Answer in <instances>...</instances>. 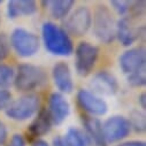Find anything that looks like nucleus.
<instances>
[{"label":"nucleus","mask_w":146,"mask_h":146,"mask_svg":"<svg viewBox=\"0 0 146 146\" xmlns=\"http://www.w3.org/2000/svg\"><path fill=\"white\" fill-rule=\"evenodd\" d=\"M42 40L48 53L55 56H69L74 52L70 36L54 22L47 21L42 27Z\"/></svg>","instance_id":"obj_1"},{"label":"nucleus","mask_w":146,"mask_h":146,"mask_svg":"<svg viewBox=\"0 0 146 146\" xmlns=\"http://www.w3.org/2000/svg\"><path fill=\"white\" fill-rule=\"evenodd\" d=\"M92 32L102 44H112L116 39V20L112 9L99 4L92 15Z\"/></svg>","instance_id":"obj_2"},{"label":"nucleus","mask_w":146,"mask_h":146,"mask_svg":"<svg viewBox=\"0 0 146 146\" xmlns=\"http://www.w3.org/2000/svg\"><path fill=\"white\" fill-rule=\"evenodd\" d=\"M47 83L46 71L32 63H21L17 66L14 76V86L17 91L31 93L32 91L43 88Z\"/></svg>","instance_id":"obj_3"},{"label":"nucleus","mask_w":146,"mask_h":146,"mask_svg":"<svg viewBox=\"0 0 146 146\" xmlns=\"http://www.w3.org/2000/svg\"><path fill=\"white\" fill-rule=\"evenodd\" d=\"M40 109V98L35 93H24L11 101L5 109L8 119L16 122H24L33 117Z\"/></svg>","instance_id":"obj_4"},{"label":"nucleus","mask_w":146,"mask_h":146,"mask_svg":"<svg viewBox=\"0 0 146 146\" xmlns=\"http://www.w3.org/2000/svg\"><path fill=\"white\" fill-rule=\"evenodd\" d=\"M9 46L20 58H31L38 53L40 39L35 32L24 28H16L12 31L8 39Z\"/></svg>","instance_id":"obj_5"},{"label":"nucleus","mask_w":146,"mask_h":146,"mask_svg":"<svg viewBox=\"0 0 146 146\" xmlns=\"http://www.w3.org/2000/svg\"><path fill=\"white\" fill-rule=\"evenodd\" d=\"M92 25V12L91 9L82 5L72 9L70 14L64 19L63 30L72 37H83L88 33Z\"/></svg>","instance_id":"obj_6"},{"label":"nucleus","mask_w":146,"mask_h":146,"mask_svg":"<svg viewBox=\"0 0 146 146\" xmlns=\"http://www.w3.org/2000/svg\"><path fill=\"white\" fill-rule=\"evenodd\" d=\"M99 58V47L89 42H81L75 50V69L82 76H89Z\"/></svg>","instance_id":"obj_7"},{"label":"nucleus","mask_w":146,"mask_h":146,"mask_svg":"<svg viewBox=\"0 0 146 146\" xmlns=\"http://www.w3.org/2000/svg\"><path fill=\"white\" fill-rule=\"evenodd\" d=\"M129 15L116 21V38L122 46L130 47L145 35V27Z\"/></svg>","instance_id":"obj_8"},{"label":"nucleus","mask_w":146,"mask_h":146,"mask_svg":"<svg viewBox=\"0 0 146 146\" xmlns=\"http://www.w3.org/2000/svg\"><path fill=\"white\" fill-rule=\"evenodd\" d=\"M102 131L108 145L125 139L131 132V127L128 117L123 115H113L102 123Z\"/></svg>","instance_id":"obj_9"},{"label":"nucleus","mask_w":146,"mask_h":146,"mask_svg":"<svg viewBox=\"0 0 146 146\" xmlns=\"http://www.w3.org/2000/svg\"><path fill=\"white\" fill-rule=\"evenodd\" d=\"M91 92L99 97H113L119 92L120 84L116 76L108 70H99L90 80Z\"/></svg>","instance_id":"obj_10"},{"label":"nucleus","mask_w":146,"mask_h":146,"mask_svg":"<svg viewBox=\"0 0 146 146\" xmlns=\"http://www.w3.org/2000/svg\"><path fill=\"white\" fill-rule=\"evenodd\" d=\"M77 104L81 107L82 111H84L89 116H102L108 111V105L106 100L88 89L78 90L76 94Z\"/></svg>","instance_id":"obj_11"},{"label":"nucleus","mask_w":146,"mask_h":146,"mask_svg":"<svg viewBox=\"0 0 146 146\" xmlns=\"http://www.w3.org/2000/svg\"><path fill=\"white\" fill-rule=\"evenodd\" d=\"M146 53L143 46L131 47L124 51L119 58V64L124 75H130L145 68Z\"/></svg>","instance_id":"obj_12"},{"label":"nucleus","mask_w":146,"mask_h":146,"mask_svg":"<svg viewBox=\"0 0 146 146\" xmlns=\"http://www.w3.org/2000/svg\"><path fill=\"white\" fill-rule=\"evenodd\" d=\"M47 111L53 125H61L70 115V104L64 94L53 92L48 98Z\"/></svg>","instance_id":"obj_13"},{"label":"nucleus","mask_w":146,"mask_h":146,"mask_svg":"<svg viewBox=\"0 0 146 146\" xmlns=\"http://www.w3.org/2000/svg\"><path fill=\"white\" fill-rule=\"evenodd\" d=\"M52 80L55 88L62 94H68L74 91V80L70 67L64 61L56 62L52 68Z\"/></svg>","instance_id":"obj_14"},{"label":"nucleus","mask_w":146,"mask_h":146,"mask_svg":"<svg viewBox=\"0 0 146 146\" xmlns=\"http://www.w3.org/2000/svg\"><path fill=\"white\" fill-rule=\"evenodd\" d=\"M52 120L48 114L47 108H40L39 112L36 114V117L28 127V133L35 138L39 139L40 137L47 135L52 129Z\"/></svg>","instance_id":"obj_15"},{"label":"nucleus","mask_w":146,"mask_h":146,"mask_svg":"<svg viewBox=\"0 0 146 146\" xmlns=\"http://www.w3.org/2000/svg\"><path fill=\"white\" fill-rule=\"evenodd\" d=\"M38 5L33 0H11L7 3L6 13L11 20L19 17H27L36 14Z\"/></svg>","instance_id":"obj_16"},{"label":"nucleus","mask_w":146,"mask_h":146,"mask_svg":"<svg viewBox=\"0 0 146 146\" xmlns=\"http://www.w3.org/2000/svg\"><path fill=\"white\" fill-rule=\"evenodd\" d=\"M82 124L84 127V131L90 138L92 146H108L102 131V123L98 117L83 115L82 116Z\"/></svg>","instance_id":"obj_17"},{"label":"nucleus","mask_w":146,"mask_h":146,"mask_svg":"<svg viewBox=\"0 0 146 146\" xmlns=\"http://www.w3.org/2000/svg\"><path fill=\"white\" fill-rule=\"evenodd\" d=\"M42 4L50 11L51 16L55 20H64L75 6V1L72 0H48Z\"/></svg>","instance_id":"obj_18"},{"label":"nucleus","mask_w":146,"mask_h":146,"mask_svg":"<svg viewBox=\"0 0 146 146\" xmlns=\"http://www.w3.org/2000/svg\"><path fill=\"white\" fill-rule=\"evenodd\" d=\"M62 140L66 146H92V143L85 131L76 127L69 128Z\"/></svg>","instance_id":"obj_19"},{"label":"nucleus","mask_w":146,"mask_h":146,"mask_svg":"<svg viewBox=\"0 0 146 146\" xmlns=\"http://www.w3.org/2000/svg\"><path fill=\"white\" fill-rule=\"evenodd\" d=\"M131 130L133 129L137 133H143L145 132L146 129V121H145V114L141 109H132L130 116L128 119Z\"/></svg>","instance_id":"obj_20"},{"label":"nucleus","mask_w":146,"mask_h":146,"mask_svg":"<svg viewBox=\"0 0 146 146\" xmlns=\"http://www.w3.org/2000/svg\"><path fill=\"white\" fill-rule=\"evenodd\" d=\"M15 70L6 63H0V89H7L14 82Z\"/></svg>","instance_id":"obj_21"},{"label":"nucleus","mask_w":146,"mask_h":146,"mask_svg":"<svg viewBox=\"0 0 146 146\" xmlns=\"http://www.w3.org/2000/svg\"><path fill=\"white\" fill-rule=\"evenodd\" d=\"M127 82L132 88H141L146 84V74L145 68L141 70H138L133 74H130L127 76Z\"/></svg>","instance_id":"obj_22"},{"label":"nucleus","mask_w":146,"mask_h":146,"mask_svg":"<svg viewBox=\"0 0 146 146\" xmlns=\"http://www.w3.org/2000/svg\"><path fill=\"white\" fill-rule=\"evenodd\" d=\"M131 4H132V1H127V0H112V1L109 3L112 9H114L115 13H117L121 17L127 16L129 14Z\"/></svg>","instance_id":"obj_23"},{"label":"nucleus","mask_w":146,"mask_h":146,"mask_svg":"<svg viewBox=\"0 0 146 146\" xmlns=\"http://www.w3.org/2000/svg\"><path fill=\"white\" fill-rule=\"evenodd\" d=\"M9 51L11 46L7 36L5 33H0V63L7 59V56L9 55Z\"/></svg>","instance_id":"obj_24"},{"label":"nucleus","mask_w":146,"mask_h":146,"mask_svg":"<svg viewBox=\"0 0 146 146\" xmlns=\"http://www.w3.org/2000/svg\"><path fill=\"white\" fill-rule=\"evenodd\" d=\"M12 101V93L7 89H0V112L5 111Z\"/></svg>","instance_id":"obj_25"},{"label":"nucleus","mask_w":146,"mask_h":146,"mask_svg":"<svg viewBox=\"0 0 146 146\" xmlns=\"http://www.w3.org/2000/svg\"><path fill=\"white\" fill-rule=\"evenodd\" d=\"M6 146H25V139L22 135L15 133L12 136L11 140L7 143Z\"/></svg>","instance_id":"obj_26"},{"label":"nucleus","mask_w":146,"mask_h":146,"mask_svg":"<svg viewBox=\"0 0 146 146\" xmlns=\"http://www.w3.org/2000/svg\"><path fill=\"white\" fill-rule=\"evenodd\" d=\"M7 137H8V130H7V127L6 124L0 120V146H3L6 140H7Z\"/></svg>","instance_id":"obj_27"},{"label":"nucleus","mask_w":146,"mask_h":146,"mask_svg":"<svg viewBox=\"0 0 146 146\" xmlns=\"http://www.w3.org/2000/svg\"><path fill=\"white\" fill-rule=\"evenodd\" d=\"M116 146H146L145 141L143 140H127L117 144Z\"/></svg>","instance_id":"obj_28"},{"label":"nucleus","mask_w":146,"mask_h":146,"mask_svg":"<svg viewBox=\"0 0 146 146\" xmlns=\"http://www.w3.org/2000/svg\"><path fill=\"white\" fill-rule=\"evenodd\" d=\"M138 105H139L141 111H145V108H146V94H145V92H143L138 96Z\"/></svg>","instance_id":"obj_29"},{"label":"nucleus","mask_w":146,"mask_h":146,"mask_svg":"<svg viewBox=\"0 0 146 146\" xmlns=\"http://www.w3.org/2000/svg\"><path fill=\"white\" fill-rule=\"evenodd\" d=\"M31 146H51V145L46 140H44V139H36L31 144Z\"/></svg>","instance_id":"obj_30"},{"label":"nucleus","mask_w":146,"mask_h":146,"mask_svg":"<svg viewBox=\"0 0 146 146\" xmlns=\"http://www.w3.org/2000/svg\"><path fill=\"white\" fill-rule=\"evenodd\" d=\"M52 146H66V145H64V143H63V140H62V137H55V138L53 139Z\"/></svg>","instance_id":"obj_31"},{"label":"nucleus","mask_w":146,"mask_h":146,"mask_svg":"<svg viewBox=\"0 0 146 146\" xmlns=\"http://www.w3.org/2000/svg\"><path fill=\"white\" fill-rule=\"evenodd\" d=\"M3 4V1H1V0H0V5H1Z\"/></svg>","instance_id":"obj_32"},{"label":"nucleus","mask_w":146,"mask_h":146,"mask_svg":"<svg viewBox=\"0 0 146 146\" xmlns=\"http://www.w3.org/2000/svg\"><path fill=\"white\" fill-rule=\"evenodd\" d=\"M0 21H1V16H0Z\"/></svg>","instance_id":"obj_33"}]
</instances>
